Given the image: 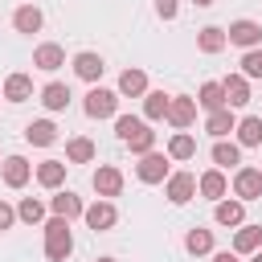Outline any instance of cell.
<instances>
[{
    "label": "cell",
    "instance_id": "obj_29",
    "mask_svg": "<svg viewBox=\"0 0 262 262\" xmlns=\"http://www.w3.org/2000/svg\"><path fill=\"white\" fill-rule=\"evenodd\" d=\"M41 102H45L49 111H66V106H70V86H66V82H49V86L41 90Z\"/></svg>",
    "mask_w": 262,
    "mask_h": 262
},
{
    "label": "cell",
    "instance_id": "obj_32",
    "mask_svg": "<svg viewBox=\"0 0 262 262\" xmlns=\"http://www.w3.org/2000/svg\"><path fill=\"white\" fill-rule=\"evenodd\" d=\"M213 164H217V168L242 164V143H225V139H217V143H213Z\"/></svg>",
    "mask_w": 262,
    "mask_h": 262
},
{
    "label": "cell",
    "instance_id": "obj_28",
    "mask_svg": "<svg viewBox=\"0 0 262 262\" xmlns=\"http://www.w3.org/2000/svg\"><path fill=\"white\" fill-rule=\"evenodd\" d=\"M168 106H172V94H164V90H147L143 94V115L147 119H168Z\"/></svg>",
    "mask_w": 262,
    "mask_h": 262
},
{
    "label": "cell",
    "instance_id": "obj_33",
    "mask_svg": "<svg viewBox=\"0 0 262 262\" xmlns=\"http://www.w3.org/2000/svg\"><path fill=\"white\" fill-rule=\"evenodd\" d=\"M16 217H20V221H25V225H37V221H41V217H45V205H41V201H37V196H25V201H20V205H16Z\"/></svg>",
    "mask_w": 262,
    "mask_h": 262
},
{
    "label": "cell",
    "instance_id": "obj_26",
    "mask_svg": "<svg viewBox=\"0 0 262 262\" xmlns=\"http://www.w3.org/2000/svg\"><path fill=\"white\" fill-rule=\"evenodd\" d=\"M262 246V225H242L233 233V254H254Z\"/></svg>",
    "mask_w": 262,
    "mask_h": 262
},
{
    "label": "cell",
    "instance_id": "obj_39",
    "mask_svg": "<svg viewBox=\"0 0 262 262\" xmlns=\"http://www.w3.org/2000/svg\"><path fill=\"white\" fill-rule=\"evenodd\" d=\"M192 4H196V8H209V4H213V0H192Z\"/></svg>",
    "mask_w": 262,
    "mask_h": 262
},
{
    "label": "cell",
    "instance_id": "obj_17",
    "mask_svg": "<svg viewBox=\"0 0 262 262\" xmlns=\"http://www.w3.org/2000/svg\"><path fill=\"white\" fill-rule=\"evenodd\" d=\"M229 45V37H225V29H217V25H205L201 33H196V49L201 53H221Z\"/></svg>",
    "mask_w": 262,
    "mask_h": 262
},
{
    "label": "cell",
    "instance_id": "obj_3",
    "mask_svg": "<svg viewBox=\"0 0 262 262\" xmlns=\"http://www.w3.org/2000/svg\"><path fill=\"white\" fill-rule=\"evenodd\" d=\"M225 37H229V45L258 49V45H262V25H258V20H233V25L225 29Z\"/></svg>",
    "mask_w": 262,
    "mask_h": 262
},
{
    "label": "cell",
    "instance_id": "obj_34",
    "mask_svg": "<svg viewBox=\"0 0 262 262\" xmlns=\"http://www.w3.org/2000/svg\"><path fill=\"white\" fill-rule=\"evenodd\" d=\"M184 250H188V254H209V250H213V233H209V229H188Z\"/></svg>",
    "mask_w": 262,
    "mask_h": 262
},
{
    "label": "cell",
    "instance_id": "obj_38",
    "mask_svg": "<svg viewBox=\"0 0 262 262\" xmlns=\"http://www.w3.org/2000/svg\"><path fill=\"white\" fill-rule=\"evenodd\" d=\"M213 262H237V254H217Z\"/></svg>",
    "mask_w": 262,
    "mask_h": 262
},
{
    "label": "cell",
    "instance_id": "obj_18",
    "mask_svg": "<svg viewBox=\"0 0 262 262\" xmlns=\"http://www.w3.org/2000/svg\"><path fill=\"white\" fill-rule=\"evenodd\" d=\"M119 94L143 98V94H147V74H143V70H123V74H119Z\"/></svg>",
    "mask_w": 262,
    "mask_h": 262
},
{
    "label": "cell",
    "instance_id": "obj_25",
    "mask_svg": "<svg viewBox=\"0 0 262 262\" xmlns=\"http://www.w3.org/2000/svg\"><path fill=\"white\" fill-rule=\"evenodd\" d=\"M61 180H66V164H61V160L37 164V184H41V188H61Z\"/></svg>",
    "mask_w": 262,
    "mask_h": 262
},
{
    "label": "cell",
    "instance_id": "obj_2",
    "mask_svg": "<svg viewBox=\"0 0 262 262\" xmlns=\"http://www.w3.org/2000/svg\"><path fill=\"white\" fill-rule=\"evenodd\" d=\"M168 160H172V156H160V151L139 156V164H135L139 180H143V184H160V180H168V176H172V172H168Z\"/></svg>",
    "mask_w": 262,
    "mask_h": 262
},
{
    "label": "cell",
    "instance_id": "obj_36",
    "mask_svg": "<svg viewBox=\"0 0 262 262\" xmlns=\"http://www.w3.org/2000/svg\"><path fill=\"white\" fill-rule=\"evenodd\" d=\"M12 221H16V209H12L8 201H0V233H4V229H12Z\"/></svg>",
    "mask_w": 262,
    "mask_h": 262
},
{
    "label": "cell",
    "instance_id": "obj_11",
    "mask_svg": "<svg viewBox=\"0 0 262 262\" xmlns=\"http://www.w3.org/2000/svg\"><path fill=\"white\" fill-rule=\"evenodd\" d=\"M94 192H98V196H119V192H123V172L111 168V164H102V168L94 172Z\"/></svg>",
    "mask_w": 262,
    "mask_h": 262
},
{
    "label": "cell",
    "instance_id": "obj_37",
    "mask_svg": "<svg viewBox=\"0 0 262 262\" xmlns=\"http://www.w3.org/2000/svg\"><path fill=\"white\" fill-rule=\"evenodd\" d=\"M156 12H160L164 20H172V16H176V0H156Z\"/></svg>",
    "mask_w": 262,
    "mask_h": 262
},
{
    "label": "cell",
    "instance_id": "obj_42",
    "mask_svg": "<svg viewBox=\"0 0 262 262\" xmlns=\"http://www.w3.org/2000/svg\"><path fill=\"white\" fill-rule=\"evenodd\" d=\"M258 172H262V168H258Z\"/></svg>",
    "mask_w": 262,
    "mask_h": 262
},
{
    "label": "cell",
    "instance_id": "obj_4",
    "mask_svg": "<svg viewBox=\"0 0 262 262\" xmlns=\"http://www.w3.org/2000/svg\"><path fill=\"white\" fill-rule=\"evenodd\" d=\"M164 184H168L164 192H168L172 205H188V201L196 196V176H192V172H172Z\"/></svg>",
    "mask_w": 262,
    "mask_h": 262
},
{
    "label": "cell",
    "instance_id": "obj_6",
    "mask_svg": "<svg viewBox=\"0 0 262 262\" xmlns=\"http://www.w3.org/2000/svg\"><path fill=\"white\" fill-rule=\"evenodd\" d=\"M192 119H196V98H188V94H172L168 123H172L176 131H188V127H192Z\"/></svg>",
    "mask_w": 262,
    "mask_h": 262
},
{
    "label": "cell",
    "instance_id": "obj_9",
    "mask_svg": "<svg viewBox=\"0 0 262 262\" xmlns=\"http://www.w3.org/2000/svg\"><path fill=\"white\" fill-rule=\"evenodd\" d=\"M33 66H37V70H45V74H53V70H61V66H66V49H61V45H53V41H45V45H37V49H33Z\"/></svg>",
    "mask_w": 262,
    "mask_h": 262
},
{
    "label": "cell",
    "instance_id": "obj_35",
    "mask_svg": "<svg viewBox=\"0 0 262 262\" xmlns=\"http://www.w3.org/2000/svg\"><path fill=\"white\" fill-rule=\"evenodd\" d=\"M242 74L246 78H262V49H246L242 53Z\"/></svg>",
    "mask_w": 262,
    "mask_h": 262
},
{
    "label": "cell",
    "instance_id": "obj_15",
    "mask_svg": "<svg viewBox=\"0 0 262 262\" xmlns=\"http://www.w3.org/2000/svg\"><path fill=\"white\" fill-rule=\"evenodd\" d=\"M25 139H29L33 147H49V143H57V127H53L49 119H33V123L25 127Z\"/></svg>",
    "mask_w": 262,
    "mask_h": 262
},
{
    "label": "cell",
    "instance_id": "obj_23",
    "mask_svg": "<svg viewBox=\"0 0 262 262\" xmlns=\"http://www.w3.org/2000/svg\"><path fill=\"white\" fill-rule=\"evenodd\" d=\"M196 102L213 115V111H221V106H229V98H225V86L221 82H205L201 86V94H196Z\"/></svg>",
    "mask_w": 262,
    "mask_h": 262
},
{
    "label": "cell",
    "instance_id": "obj_1",
    "mask_svg": "<svg viewBox=\"0 0 262 262\" xmlns=\"http://www.w3.org/2000/svg\"><path fill=\"white\" fill-rule=\"evenodd\" d=\"M74 250V237H70V221L66 217H53L45 221V258L49 262H66Z\"/></svg>",
    "mask_w": 262,
    "mask_h": 262
},
{
    "label": "cell",
    "instance_id": "obj_5",
    "mask_svg": "<svg viewBox=\"0 0 262 262\" xmlns=\"http://www.w3.org/2000/svg\"><path fill=\"white\" fill-rule=\"evenodd\" d=\"M115 106H119V94H115V90L94 86V90L86 94V115H90V119H111V115H115Z\"/></svg>",
    "mask_w": 262,
    "mask_h": 262
},
{
    "label": "cell",
    "instance_id": "obj_30",
    "mask_svg": "<svg viewBox=\"0 0 262 262\" xmlns=\"http://www.w3.org/2000/svg\"><path fill=\"white\" fill-rule=\"evenodd\" d=\"M168 156H172V160H192V156H196V139H192L188 131H176V135L168 139Z\"/></svg>",
    "mask_w": 262,
    "mask_h": 262
},
{
    "label": "cell",
    "instance_id": "obj_31",
    "mask_svg": "<svg viewBox=\"0 0 262 262\" xmlns=\"http://www.w3.org/2000/svg\"><path fill=\"white\" fill-rule=\"evenodd\" d=\"M66 160H70V164H90V160H94V143H90L86 135H74V139L66 143Z\"/></svg>",
    "mask_w": 262,
    "mask_h": 262
},
{
    "label": "cell",
    "instance_id": "obj_19",
    "mask_svg": "<svg viewBox=\"0 0 262 262\" xmlns=\"http://www.w3.org/2000/svg\"><path fill=\"white\" fill-rule=\"evenodd\" d=\"M221 86H225L229 106H246V102H250V78H246V74H229Z\"/></svg>",
    "mask_w": 262,
    "mask_h": 262
},
{
    "label": "cell",
    "instance_id": "obj_41",
    "mask_svg": "<svg viewBox=\"0 0 262 262\" xmlns=\"http://www.w3.org/2000/svg\"><path fill=\"white\" fill-rule=\"evenodd\" d=\"M98 262H115V258H98Z\"/></svg>",
    "mask_w": 262,
    "mask_h": 262
},
{
    "label": "cell",
    "instance_id": "obj_22",
    "mask_svg": "<svg viewBox=\"0 0 262 262\" xmlns=\"http://www.w3.org/2000/svg\"><path fill=\"white\" fill-rule=\"evenodd\" d=\"M4 98H8V102H25V98H33V78H29V74H8V82H4Z\"/></svg>",
    "mask_w": 262,
    "mask_h": 262
},
{
    "label": "cell",
    "instance_id": "obj_27",
    "mask_svg": "<svg viewBox=\"0 0 262 262\" xmlns=\"http://www.w3.org/2000/svg\"><path fill=\"white\" fill-rule=\"evenodd\" d=\"M237 143L242 147H262V119L258 115H246L237 123Z\"/></svg>",
    "mask_w": 262,
    "mask_h": 262
},
{
    "label": "cell",
    "instance_id": "obj_20",
    "mask_svg": "<svg viewBox=\"0 0 262 262\" xmlns=\"http://www.w3.org/2000/svg\"><path fill=\"white\" fill-rule=\"evenodd\" d=\"M82 213H86V205H82V196H74L70 188L53 196V217H66V221H74V217H82Z\"/></svg>",
    "mask_w": 262,
    "mask_h": 262
},
{
    "label": "cell",
    "instance_id": "obj_8",
    "mask_svg": "<svg viewBox=\"0 0 262 262\" xmlns=\"http://www.w3.org/2000/svg\"><path fill=\"white\" fill-rule=\"evenodd\" d=\"M233 192H237L242 201H258V196H262V172H258V168H237Z\"/></svg>",
    "mask_w": 262,
    "mask_h": 262
},
{
    "label": "cell",
    "instance_id": "obj_13",
    "mask_svg": "<svg viewBox=\"0 0 262 262\" xmlns=\"http://www.w3.org/2000/svg\"><path fill=\"white\" fill-rule=\"evenodd\" d=\"M102 70H106V66H102V57H98V53H90V49L74 57V74H78L82 82H98V78H102Z\"/></svg>",
    "mask_w": 262,
    "mask_h": 262
},
{
    "label": "cell",
    "instance_id": "obj_7",
    "mask_svg": "<svg viewBox=\"0 0 262 262\" xmlns=\"http://www.w3.org/2000/svg\"><path fill=\"white\" fill-rule=\"evenodd\" d=\"M82 217H86V225H90L94 233H102V229H111V225L119 221V209H115V205H111V201L102 196V201L86 205V213H82Z\"/></svg>",
    "mask_w": 262,
    "mask_h": 262
},
{
    "label": "cell",
    "instance_id": "obj_21",
    "mask_svg": "<svg viewBox=\"0 0 262 262\" xmlns=\"http://www.w3.org/2000/svg\"><path fill=\"white\" fill-rule=\"evenodd\" d=\"M12 29H16V33H29V37H33V33L41 29V8H33V4H20V8L12 12Z\"/></svg>",
    "mask_w": 262,
    "mask_h": 262
},
{
    "label": "cell",
    "instance_id": "obj_16",
    "mask_svg": "<svg viewBox=\"0 0 262 262\" xmlns=\"http://www.w3.org/2000/svg\"><path fill=\"white\" fill-rule=\"evenodd\" d=\"M213 217H217V225H242L246 221V201L237 196V201H217V209H213Z\"/></svg>",
    "mask_w": 262,
    "mask_h": 262
},
{
    "label": "cell",
    "instance_id": "obj_14",
    "mask_svg": "<svg viewBox=\"0 0 262 262\" xmlns=\"http://www.w3.org/2000/svg\"><path fill=\"white\" fill-rule=\"evenodd\" d=\"M205 131H209L213 139H225L229 131H237V119H233V111H229V106H221V111H213V115L205 119Z\"/></svg>",
    "mask_w": 262,
    "mask_h": 262
},
{
    "label": "cell",
    "instance_id": "obj_40",
    "mask_svg": "<svg viewBox=\"0 0 262 262\" xmlns=\"http://www.w3.org/2000/svg\"><path fill=\"white\" fill-rule=\"evenodd\" d=\"M254 262H262V254H254Z\"/></svg>",
    "mask_w": 262,
    "mask_h": 262
},
{
    "label": "cell",
    "instance_id": "obj_24",
    "mask_svg": "<svg viewBox=\"0 0 262 262\" xmlns=\"http://www.w3.org/2000/svg\"><path fill=\"white\" fill-rule=\"evenodd\" d=\"M123 143H127V147H131L135 156H147V151L156 147V131H151V127H147V123L139 119V127H135V131H131V135L123 139Z\"/></svg>",
    "mask_w": 262,
    "mask_h": 262
},
{
    "label": "cell",
    "instance_id": "obj_12",
    "mask_svg": "<svg viewBox=\"0 0 262 262\" xmlns=\"http://www.w3.org/2000/svg\"><path fill=\"white\" fill-rule=\"evenodd\" d=\"M225 188H229V180H225V172H221V168H209V172L196 180V192H201V196H209V201H221V196H225Z\"/></svg>",
    "mask_w": 262,
    "mask_h": 262
},
{
    "label": "cell",
    "instance_id": "obj_10",
    "mask_svg": "<svg viewBox=\"0 0 262 262\" xmlns=\"http://www.w3.org/2000/svg\"><path fill=\"white\" fill-rule=\"evenodd\" d=\"M29 176H33V164H29L25 156H8V160H4V184H8V188H25Z\"/></svg>",
    "mask_w": 262,
    "mask_h": 262
}]
</instances>
